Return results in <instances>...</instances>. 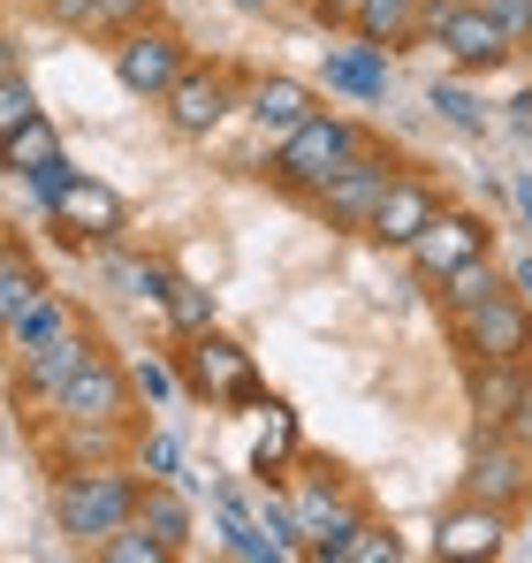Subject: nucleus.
<instances>
[{
    "mask_svg": "<svg viewBox=\"0 0 532 563\" xmlns=\"http://www.w3.org/2000/svg\"><path fill=\"white\" fill-rule=\"evenodd\" d=\"M510 130L532 137V92H510Z\"/></svg>",
    "mask_w": 532,
    "mask_h": 563,
    "instance_id": "obj_43",
    "label": "nucleus"
},
{
    "mask_svg": "<svg viewBox=\"0 0 532 563\" xmlns=\"http://www.w3.org/2000/svg\"><path fill=\"white\" fill-rule=\"evenodd\" d=\"M46 289H54V282H46V267H38L15 236H0V335H8V320H15V312H31Z\"/></svg>",
    "mask_w": 532,
    "mask_h": 563,
    "instance_id": "obj_22",
    "label": "nucleus"
},
{
    "mask_svg": "<svg viewBox=\"0 0 532 563\" xmlns=\"http://www.w3.org/2000/svg\"><path fill=\"white\" fill-rule=\"evenodd\" d=\"M289 457H297V411L289 404H266V434H259V450H252V472L259 479H281Z\"/></svg>",
    "mask_w": 532,
    "mask_h": 563,
    "instance_id": "obj_29",
    "label": "nucleus"
},
{
    "mask_svg": "<svg viewBox=\"0 0 532 563\" xmlns=\"http://www.w3.org/2000/svg\"><path fill=\"white\" fill-rule=\"evenodd\" d=\"M351 15H357V0H312V23L320 31H351Z\"/></svg>",
    "mask_w": 532,
    "mask_h": 563,
    "instance_id": "obj_41",
    "label": "nucleus"
},
{
    "mask_svg": "<svg viewBox=\"0 0 532 563\" xmlns=\"http://www.w3.org/2000/svg\"><path fill=\"white\" fill-rule=\"evenodd\" d=\"M160 312H168V328H176V335H206V328H213V289L176 275V289L160 297Z\"/></svg>",
    "mask_w": 532,
    "mask_h": 563,
    "instance_id": "obj_30",
    "label": "nucleus"
},
{
    "mask_svg": "<svg viewBox=\"0 0 532 563\" xmlns=\"http://www.w3.org/2000/svg\"><path fill=\"white\" fill-rule=\"evenodd\" d=\"M328 85L351 99H388V54L380 46H343V54H328Z\"/></svg>",
    "mask_w": 532,
    "mask_h": 563,
    "instance_id": "obj_24",
    "label": "nucleus"
},
{
    "mask_svg": "<svg viewBox=\"0 0 532 563\" xmlns=\"http://www.w3.org/2000/svg\"><path fill=\"white\" fill-rule=\"evenodd\" d=\"M91 556H99V563H176V549H168V541H153V533L130 518V526H114Z\"/></svg>",
    "mask_w": 532,
    "mask_h": 563,
    "instance_id": "obj_31",
    "label": "nucleus"
},
{
    "mask_svg": "<svg viewBox=\"0 0 532 563\" xmlns=\"http://www.w3.org/2000/svg\"><path fill=\"white\" fill-rule=\"evenodd\" d=\"M91 351H99V343H91L85 328H77V320H69V328H62V335H46V343H38V351H23V358H15V396H23V404H38V411H46V404H54V396H62V380L77 374V366H85Z\"/></svg>",
    "mask_w": 532,
    "mask_h": 563,
    "instance_id": "obj_16",
    "label": "nucleus"
},
{
    "mask_svg": "<svg viewBox=\"0 0 532 563\" xmlns=\"http://www.w3.org/2000/svg\"><path fill=\"white\" fill-rule=\"evenodd\" d=\"M229 8H244V15H266V8H274V0H229Z\"/></svg>",
    "mask_w": 532,
    "mask_h": 563,
    "instance_id": "obj_48",
    "label": "nucleus"
},
{
    "mask_svg": "<svg viewBox=\"0 0 532 563\" xmlns=\"http://www.w3.org/2000/svg\"><path fill=\"white\" fill-rule=\"evenodd\" d=\"M532 366L518 358H464V396H472V419L479 427H502L510 419V404H518V388H525Z\"/></svg>",
    "mask_w": 532,
    "mask_h": 563,
    "instance_id": "obj_18",
    "label": "nucleus"
},
{
    "mask_svg": "<svg viewBox=\"0 0 532 563\" xmlns=\"http://www.w3.org/2000/svg\"><path fill=\"white\" fill-rule=\"evenodd\" d=\"M122 427L130 419H54V465H114L122 457Z\"/></svg>",
    "mask_w": 532,
    "mask_h": 563,
    "instance_id": "obj_19",
    "label": "nucleus"
},
{
    "mask_svg": "<svg viewBox=\"0 0 532 563\" xmlns=\"http://www.w3.org/2000/svg\"><path fill=\"white\" fill-rule=\"evenodd\" d=\"M8 77H23V54H15V46L0 38V85H8Z\"/></svg>",
    "mask_w": 532,
    "mask_h": 563,
    "instance_id": "obj_46",
    "label": "nucleus"
},
{
    "mask_svg": "<svg viewBox=\"0 0 532 563\" xmlns=\"http://www.w3.org/2000/svg\"><path fill=\"white\" fill-rule=\"evenodd\" d=\"M213 518H221V541H229V556H244V563H289V549H281L274 533H259V518H252L236 495H213Z\"/></svg>",
    "mask_w": 532,
    "mask_h": 563,
    "instance_id": "obj_23",
    "label": "nucleus"
},
{
    "mask_svg": "<svg viewBox=\"0 0 532 563\" xmlns=\"http://www.w3.org/2000/svg\"><path fill=\"white\" fill-rule=\"evenodd\" d=\"M510 518L518 510H502V503H472V495H456L442 510V526H434V556L448 563H487L510 549Z\"/></svg>",
    "mask_w": 532,
    "mask_h": 563,
    "instance_id": "obj_11",
    "label": "nucleus"
},
{
    "mask_svg": "<svg viewBox=\"0 0 532 563\" xmlns=\"http://www.w3.org/2000/svg\"><path fill=\"white\" fill-rule=\"evenodd\" d=\"M137 526L153 533V541H168V549H190V495H182V479H137Z\"/></svg>",
    "mask_w": 532,
    "mask_h": 563,
    "instance_id": "obj_21",
    "label": "nucleus"
},
{
    "mask_svg": "<svg viewBox=\"0 0 532 563\" xmlns=\"http://www.w3.org/2000/svg\"><path fill=\"white\" fill-rule=\"evenodd\" d=\"M335 563H403V533H388V526L365 518L351 541H343V556H335Z\"/></svg>",
    "mask_w": 532,
    "mask_h": 563,
    "instance_id": "obj_33",
    "label": "nucleus"
},
{
    "mask_svg": "<svg viewBox=\"0 0 532 563\" xmlns=\"http://www.w3.org/2000/svg\"><path fill=\"white\" fill-rule=\"evenodd\" d=\"M373 145V130L365 122H351V114H312V122H297L281 145H274V184L281 190H297V198H312L320 184H335L343 168H351L357 153Z\"/></svg>",
    "mask_w": 532,
    "mask_h": 563,
    "instance_id": "obj_2",
    "label": "nucleus"
},
{
    "mask_svg": "<svg viewBox=\"0 0 532 563\" xmlns=\"http://www.w3.org/2000/svg\"><path fill=\"white\" fill-rule=\"evenodd\" d=\"M244 114H252L259 130H274V137H289L297 122L320 114V92L297 85V77H252V85H244Z\"/></svg>",
    "mask_w": 532,
    "mask_h": 563,
    "instance_id": "obj_17",
    "label": "nucleus"
},
{
    "mask_svg": "<svg viewBox=\"0 0 532 563\" xmlns=\"http://www.w3.org/2000/svg\"><path fill=\"white\" fill-rule=\"evenodd\" d=\"M31 114H38V92H31V77H8V85H0V137H8V130H23Z\"/></svg>",
    "mask_w": 532,
    "mask_h": 563,
    "instance_id": "obj_38",
    "label": "nucleus"
},
{
    "mask_svg": "<svg viewBox=\"0 0 532 563\" xmlns=\"http://www.w3.org/2000/svg\"><path fill=\"white\" fill-rule=\"evenodd\" d=\"M46 161H62V130H54L46 114H31L23 130H8V137H0V168H8L15 184H23L31 168H46Z\"/></svg>",
    "mask_w": 532,
    "mask_h": 563,
    "instance_id": "obj_26",
    "label": "nucleus"
},
{
    "mask_svg": "<svg viewBox=\"0 0 532 563\" xmlns=\"http://www.w3.org/2000/svg\"><path fill=\"white\" fill-rule=\"evenodd\" d=\"M137 472H145V479H182L176 434H145V442H137Z\"/></svg>",
    "mask_w": 532,
    "mask_h": 563,
    "instance_id": "obj_37",
    "label": "nucleus"
},
{
    "mask_svg": "<svg viewBox=\"0 0 532 563\" xmlns=\"http://www.w3.org/2000/svg\"><path fill=\"white\" fill-rule=\"evenodd\" d=\"M510 282H518V289L532 297V260H518V267H510Z\"/></svg>",
    "mask_w": 532,
    "mask_h": 563,
    "instance_id": "obj_47",
    "label": "nucleus"
},
{
    "mask_svg": "<svg viewBox=\"0 0 532 563\" xmlns=\"http://www.w3.org/2000/svg\"><path fill=\"white\" fill-rule=\"evenodd\" d=\"M502 427H510V434L532 450V374H525V388H518V404H510V419H502Z\"/></svg>",
    "mask_w": 532,
    "mask_h": 563,
    "instance_id": "obj_42",
    "label": "nucleus"
},
{
    "mask_svg": "<svg viewBox=\"0 0 532 563\" xmlns=\"http://www.w3.org/2000/svg\"><path fill=\"white\" fill-rule=\"evenodd\" d=\"M182 69H190V38L168 23H137V31L114 38V85L130 99H168Z\"/></svg>",
    "mask_w": 532,
    "mask_h": 563,
    "instance_id": "obj_6",
    "label": "nucleus"
},
{
    "mask_svg": "<svg viewBox=\"0 0 532 563\" xmlns=\"http://www.w3.org/2000/svg\"><path fill=\"white\" fill-rule=\"evenodd\" d=\"M434 289H442V312L456 320V312H472L479 297L510 289V275H502V267H495V252H487V260H464V267H448V275L434 282Z\"/></svg>",
    "mask_w": 532,
    "mask_h": 563,
    "instance_id": "obj_27",
    "label": "nucleus"
},
{
    "mask_svg": "<svg viewBox=\"0 0 532 563\" xmlns=\"http://www.w3.org/2000/svg\"><path fill=\"white\" fill-rule=\"evenodd\" d=\"M351 38L380 46V54H411V46L426 38V31H419V0H357Z\"/></svg>",
    "mask_w": 532,
    "mask_h": 563,
    "instance_id": "obj_20",
    "label": "nucleus"
},
{
    "mask_svg": "<svg viewBox=\"0 0 532 563\" xmlns=\"http://www.w3.org/2000/svg\"><path fill=\"white\" fill-rule=\"evenodd\" d=\"M160 107H168V130H176V137H213V130L244 107V77H236L229 62H206V69L190 62L176 85H168Z\"/></svg>",
    "mask_w": 532,
    "mask_h": 563,
    "instance_id": "obj_8",
    "label": "nucleus"
},
{
    "mask_svg": "<svg viewBox=\"0 0 532 563\" xmlns=\"http://www.w3.org/2000/svg\"><path fill=\"white\" fill-rule=\"evenodd\" d=\"M130 396H137V388H130V366H114L107 351H91L85 366L62 380V396H54L46 411H54V419H130Z\"/></svg>",
    "mask_w": 532,
    "mask_h": 563,
    "instance_id": "obj_14",
    "label": "nucleus"
},
{
    "mask_svg": "<svg viewBox=\"0 0 532 563\" xmlns=\"http://www.w3.org/2000/svg\"><path fill=\"white\" fill-rule=\"evenodd\" d=\"M479 8H487V15L518 38V54H532V0H479Z\"/></svg>",
    "mask_w": 532,
    "mask_h": 563,
    "instance_id": "obj_39",
    "label": "nucleus"
},
{
    "mask_svg": "<svg viewBox=\"0 0 532 563\" xmlns=\"http://www.w3.org/2000/svg\"><path fill=\"white\" fill-rule=\"evenodd\" d=\"M510 206H518V221L532 229V176H510Z\"/></svg>",
    "mask_w": 532,
    "mask_h": 563,
    "instance_id": "obj_45",
    "label": "nucleus"
},
{
    "mask_svg": "<svg viewBox=\"0 0 532 563\" xmlns=\"http://www.w3.org/2000/svg\"><path fill=\"white\" fill-rule=\"evenodd\" d=\"M137 479H145V472H130L122 457H114V465L62 472V479H54V526H62L77 549H99L114 526L137 518Z\"/></svg>",
    "mask_w": 532,
    "mask_h": 563,
    "instance_id": "obj_1",
    "label": "nucleus"
},
{
    "mask_svg": "<svg viewBox=\"0 0 532 563\" xmlns=\"http://www.w3.org/2000/svg\"><path fill=\"white\" fill-rule=\"evenodd\" d=\"M130 388H137L145 404H176L182 374H176V366H160V358H137V366H130Z\"/></svg>",
    "mask_w": 532,
    "mask_h": 563,
    "instance_id": "obj_36",
    "label": "nucleus"
},
{
    "mask_svg": "<svg viewBox=\"0 0 532 563\" xmlns=\"http://www.w3.org/2000/svg\"><path fill=\"white\" fill-rule=\"evenodd\" d=\"M182 388L190 396H206V404H266L259 388V366H252V351L244 343H229V335H182Z\"/></svg>",
    "mask_w": 532,
    "mask_h": 563,
    "instance_id": "obj_5",
    "label": "nucleus"
},
{
    "mask_svg": "<svg viewBox=\"0 0 532 563\" xmlns=\"http://www.w3.org/2000/svg\"><path fill=\"white\" fill-rule=\"evenodd\" d=\"M396 168H403V161H396L388 145H365L351 168H343L335 184H320L304 206H312L328 229H365V221H373V206H380V190L396 184Z\"/></svg>",
    "mask_w": 532,
    "mask_h": 563,
    "instance_id": "obj_9",
    "label": "nucleus"
},
{
    "mask_svg": "<svg viewBox=\"0 0 532 563\" xmlns=\"http://www.w3.org/2000/svg\"><path fill=\"white\" fill-rule=\"evenodd\" d=\"M69 320H77V312H69V297H62V289H46V297H38L31 312H15V320H8V335H0V351H8V358H23V351H38L46 335H62Z\"/></svg>",
    "mask_w": 532,
    "mask_h": 563,
    "instance_id": "obj_25",
    "label": "nucleus"
},
{
    "mask_svg": "<svg viewBox=\"0 0 532 563\" xmlns=\"http://www.w3.org/2000/svg\"><path fill=\"white\" fill-rule=\"evenodd\" d=\"M456 343L464 358H518L532 366V297L525 289H495L472 312H456Z\"/></svg>",
    "mask_w": 532,
    "mask_h": 563,
    "instance_id": "obj_7",
    "label": "nucleus"
},
{
    "mask_svg": "<svg viewBox=\"0 0 532 563\" xmlns=\"http://www.w3.org/2000/svg\"><path fill=\"white\" fill-rule=\"evenodd\" d=\"M153 8H160V0H99V15H91V31H99V38H122V31H137V23H153Z\"/></svg>",
    "mask_w": 532,
    "mask_h": 563,
    "instance_id": "obj_35",
    "label": "nucleus"
},
{
    "mask_svg": "<svg viewBox=\"0 0 532 563\" xmlns=\"http://www.w3.org/2000/svg\"><path fill=\"white\" fill-rule=\"evenodd\" d=\"M99 275H107V282H122V289H130V297H145V305H160V297L176 289V267H168V260H122L114 244H107Z\"/></svg>",
    "mask_w": 532,
    "mask_h": 563,
    "instance_id": "obj_28",
    "label": "nucleus"
},
{
    "mask_svg": "<svg viewBox=\"0 0 532 563\" xmlns=\"http://www.w3.org/2000/svg\"><path fill=\"white\" fill-rule=\"evenodd\" d=\"M495 252V229L479 221V213H464V206H442L434 221H426V236L411 244V267L426 282H442L448 267H464V260H487Z\"/></svg>",
    "mask_w": 532,
    "mask_h": 563,
    "instance_id": "obj_15",
    "label": "nucleus"
},
{
    "mask_svg": "<svg viewBox=\"0 0 532 563\" xmlns=\"http://www.w3.org/2000/svg\"><path fill=\"white\" fill-rule=\"evenodd\" d=\"M448 8H456V0H419V31H426V38L442 31V15H448Z\"/></svg>",
    "mask_w": 532,
    "mask_h": 563,
    "instance_id": "obj_44",
    "label": "nucleus"
},
{
    "mask_svg": "<svg viewBox=\"0 0 532 563\" xmlns=\"http://www.w3.org/2000/svg\"><path fill=\"white\" fill-rule=\"evenodd\" d=\"M289 510H297V541H304V556H312V563H335V556H343V541L365 526L357 487H343V472L320 465V457H304V479H297Z\"/></svg>",
    "mask_w": 532,
    "mask_h": 563,
    "instance_id": "obj_3",
    "label": "nucleus"
},
{
    "mask_svg": "<svg viewBox=\"0 0 532 563\" xmlns=\"http://www.w3.org/2000/svg\"><path fill=\"white\" fill-rule=\"evenodd\" d=\"M434 46L448 54V69H472V77H479V69H510V54H518V38H510L479 0H456V8H448Z\"/></svg>",
    "mask_w": 532,
    "mask_h": 563,
    "instance_id": "obj_12",
    "label": "nucleus"
},
{
    "mask_svg": "<svg viewBox=\"0 0 532 563\" xmlns=\"http://www.w3.org/2000/svg\"><path fill=\"white\" fill-rule=\"evenodd\" d=\"M46 221H54L69 244H99V252H107V244H122V229H130V198L114 184H99V176H77Z\"/></svg>",
    "mask_w": 532,
    "mask_h": 563,
    "instance_id": "obj_10",
    "label": "nucleus"
},
{
    "mask_svg": "<svg viewBox=\"0 0 532 563\" xmlns=\"http://www.w3.org/2000/svg\"><path fill=\"white\" fill-rule=\"evenodd\" d=\"M38 15H46V23H62V31H91L99 0H38Z\"/></svg>",
    "mask_w": 532,
    "mask_h": 563,
    "instance_id": "obj_40",
    "label": "nucleus"
},
{
    "mask_svg": "<svg viewBox=\"0 0 532 563\" xmlns=\"http://www.w3.org/2000/svg\"><path fill=\"white\" fill-rule=\"evenodd\" d=\"M442 213V190L426 184V176H411V168H396V184L380 190V206H373V221H365V236L373 244H388V252H411L419 236H426V221Z\"/></svg>",
    "mask_w": 532,
    "mask_h": 563,
    "instance_id": "obj_13",
    "label": "nucleus"
},
{
    "mask_svg": "<svg viewBox=\"0 0 532 563\" xmlns=\"http://www.w3.org/2000/svg\"><path fill=\"white\" fill-rule=\"evenodd\" d=\"M456 495H472V503H502V510H525V495H532V450L510 434V427H479V419H472Z\"/></svg>",
    "mask_w": 532,
    "mask_h": 563,
    "instance_id": "obj_4",
    "label": "nucleus"
},
{
    "mask_svg": "<svg viewBox=\"0 0 532 563\" xmlns=\"http://www.w3.org/2000/svg\"><path fill=\"white\" fill-rule=\"evenodd\" d=\"M77 176H85V168H69V153H62V161L31 168V176H23V190H31V206H38V213H54V206H62V190L77 184Z\"/></svg>",
    "mask_w": 532,
    "mask_h": 563,
    "instance_id": "obj_34",
    "label": "nucleus"
},
{
    "mask_svg": "<svg viewBox=\"0 0 532 563\" xmlns=\"http://www.w3.org/2000/svg\"><path fill=\"white\" fill-rule=\"evenodd\" d=\"M426 107H434V114H442V122H456V130H464V137H479V130H487V107H479V99L464 92V85H456V77H442V85H434V92H426Z\"/></svg>",
    "mask_w": 532,
    "mask_h": 563,
    "instance_id": "obj_32",
    "label": "nucleus"
}]
</instances>
